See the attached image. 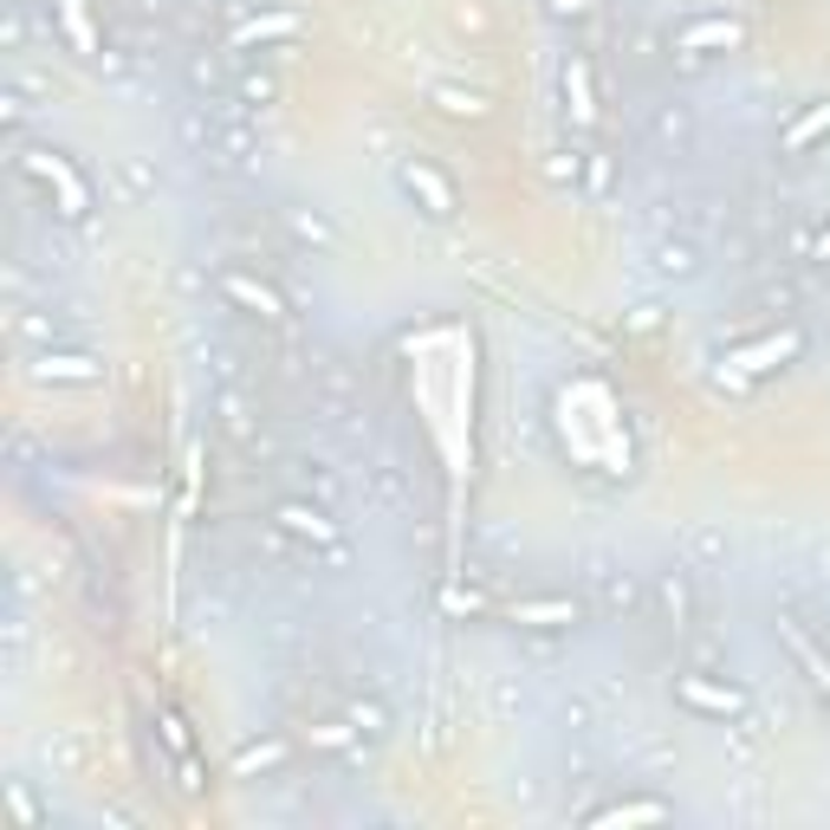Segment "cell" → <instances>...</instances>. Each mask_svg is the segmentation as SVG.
I'll use <instances>...</instances> for the list:
<instances>
[{
	"mask_svg": "<svg viewBox=\"0 0 830 830\" xmlns=\"http://www.w3.org/2000/svg\"><path fill=\"white\" fill-rule=\"evenodd\" d=\"M59 7H66V27L78 33V46H91V33H85V7H78V0H59Z\"/></svg>",
	"mask_w": 830,
	"mask_h": 830,
	"instance_id": "ac0fdd59",
	"label": "cell"
},
{
	"mask_svg": "<svg viewBox=\"0 0 830 830\" xmlns=\"http://www.w3.org/2000/svg\"><path fill=\"white\" fill-rule=\"evenodd\" d=\"M350 727L357 733H383V708H350Z\"/></svg>",
	"mask_w": 830,
	"mask_h": 830,
	"instance_id": "e0dca14e",
	"label": "cell"
},
{
	"mask_svg": "<svg viewBox=\"0 0 830 830\" xmlns=\"http://www.w3.org/2000/svg\"><path fill=\"white\" fill-rule=\"evenodd\" d=\"M655 818H669V804H610V811H597V824H655Z\"/></svg>",
	"mask_w": 830,
	"mask_h": 830,
	"instance_id": "4fadbf2b",
	"label": "cell"
},
{
	"mask_svg": "<svg viewBox=\"0 0 830 830\" xmlns=\"http://www.w3.org/2000/svg\"><path fill=\"white\" fill-rule=\"evenodd\" d=\"M675 694L694 708V714H714V720H740V714H747V694H740V688H720V681H708V675H681Z\"/></svg>",
	"mask_w": 830,
	"mask_h": 830,
	"instance_id": "6da1fadb",
	"label": "cell"
},
{
	"mask_svg": "<svg viewBox=\"0 0 830 830\" xmlns=\"http://www.w3.org/2000/svg\"><path fill=\"white\" fill-rule=\"evenodd\" d=\"M804 254H811V260H830V221L818 227V234H811V240H804Z\"/></svg>",
	"mask_w": 830,
	"mask_h": 830,
	"instance_id": "ffe728a7",
	"label": "cell"
},
{
	"mask_svg": "<svg viewBox=\"0 0 830 830\" xmlns=\"http://www.w3.org/2000/svg\"><path fill=\"white\" fill-rule=\"evenodd\" d=\"M655 266H662L669 279H694V273H701V260H694L688 240H662V247H655Z\"/></svg>",
	"mask_w": 830,
	"mask_h": 830,
	"instance_id": "9c48e42d",
	"label": "cell"
},
{
	"mask_svg": "<svg viewBox=\"0 0 830 830\" xmlns=\"http://www.w3.org/2000/svg\"><path fill=\"white\" fill-rule=\"evenodd\" d=\"M39 377H59V383H98V364H91V357H39Z\"/></svg>",
	"mask_w": 830,
	"mask_h": 830,
	"instance_id": "8fae6325",
	"label": "cell"
},
{
	"mask_svg": "<svg viewBox=\"0 0 830 830\" xmlns=\"http://www.w3.org/2000/svg\"><path fill=\"white\" fill-rule=\"evenodd\" d=\"M824 130H830V105H818V111H804L792 130H785V150H792V156H798V150H811V144H818Z\"/></svg>",
	"mask_w": 830,
	"mask_h": 830,
	"instance_id": "30bf717a",
	"label": "cell"
},
{
	"mask_svg": "<svg viewBox=\"0 0 830 830\" xmlns=\"http://www.w3.org/2000/svg\"><path fill=\"white\" fill-rule=\"evenodd\" d=\"M506 616L526 623V630H571V623H577V604H571V597H526V604H513Z\"/></svg>",
	"mask_w": 830,
	"mask_h": 830,
	"instance_id": "52a82bcc",
	"label": "cell"
},
{
	"mask_svg": "<svg viewBox=\"0 0 830 830\" xmlns=\"http://www.w3.org/2000/svg\"><path fill=\"white\" fill-rule=\"evenodd\" d=\"M273 520H279L286 532H299V538H312V545H338V526H332L325 506H312V500H286Z\"/></svg>",
	"mask_w": 830,
	"mask_h": 830,
	"instance_id": "8992f818",
	"label": "cell"
},
{
	"mask_svg": "<svg viewBox=\"0 0 830 830\" xmlns=\"http://www.w3.org/2000/svg\"><path fill=\"white\" fill-rule=\"evenodd\" d=\"M435 105H442L448 117H481V111H487V105H481L474 91H435Z\"/></svg>",
	"mask_w": 830,
	"mask_h": 830,
	"instance_id": "5bb4252c",
	"label": "cell"
},
{
	"mask_svg": "<svg viewBox=\"0 0 830 830\" xmlns=\"http://www.w3.org/2000/svg\"><path fill=\"white\" fill-rule=\"evenodd\" d=\"M798 350H804L798 332H772V338H759V344H740V350H733V370H740V377H765V370L792 364Z\"/></svg>",
	"mask_w": 830,
	"mask_h": 830,
	"instance_id": "7a4b0ae2",
	"label": "cell"
},
{
	"mask_svg": "<svg viewBox=\"0 0 830 830\" xmlns=\"http://www.w3.org/2000/svg\"><path fill=\"white\" fill-rule=\"evenodd\" d=\"M221 286H227V299H234V305H247V312H260V318H286V299H279L273 286H260V279H247V273H227Z\"/></svg>",
	"mask_w": 830,
	"mask_h": 830,
	"instance_id": "ba28073f",
	"label": "cell"
},
{
	"mask_svg": "<svg viewBox=\"0 0 830 830\" xmlns=\"http://www.w3.org/2000/svg\"><path fill=\"white\" fill-rule=\"evenodd\" d=\"M403 189L422 201V215H435V221H448L454 215V189H448V176H435L428 162H403Z\"/></svg>",
	"mask_w": 830,
	"mask_h": 830,
	"instance_id": "3957f363",
	"label": "cell"
},
{
	"mask_svg": "<svg viewBox=\"0 0 830 830\" xmlns=\"http://www.w3.org/2000/svg\"><path fill=\"white\" fill-rule=\"evenodd\" d=\"M273 759H279V747H247V753H240V772H254V765H273Z\"/></svg>",
	"mask_w": 830,
	"mask_h": 830,
	"instance_id": "d6986e66",
	"label": "cell"
},
{
	"mask_svg": "<svg viewBox=\"0 0 830 830\" xmlns=\"http://www.w3.org/2000/svg\"><path fill=\"white\" fill-rule=\"evenodd\" d=\"M293 227H299L305 240H318V247H332V227L318 221V215H293Z\"/></svg>",
	"mask_w": 830,
	"mask_h": 830,
	"instance_id": "2e32d148",
	"label": "cell"
},
{
	"mask_svg": "<svg viewBox=\"0 0 830 830\" xmlns=\"http://www.w3.org/2000/svg\"><path fill=\"white\" fill-rule=\"evenodd\" d=\"M162 733H169V747H176V753H189V733H182V720H176V714L162 720Z\"/></svg>",
	"mask_w": 830,
	"mask_h": 830,
	"instance_id": "44dd1931",
	"label": "cell"
},
{
	"mask_svg": "<svg viewBox=\"0 0 830 830\" xmlns=\"http://www.w3.org/2000/svg\"><path fill=\"white\" fill-rule=\"evenodd\" d=\"M708 46H740V20H727V13H708V20H688L675 33V52H708Z\"/></svg>",
	"mask_w": 830,
	"mask_h": 830,
	"instance_id": "5b68a950",
	"label": "cell"
},
{
	"mask_svg": "<svg viewBox=\"0 0 830 830\" xmlns=\"http://www.w3.org/2000/svg\"><path fill=\"white\" fill-rule=\"evenodd\" d=\"M20 169H33L39 182H52V189H59V201H66V215H85V201H91V195H85V182H78L59 156L33 150V156H20Z\"/></svg>",
	"mask_w": 830,
	"mask_h": 830,
	"instance_id": "277c9868",
	"label": "cell"
},
{
	"mask_svg": "<svg viewBox=\"0 0 830 830\" xmlns=\"http://www.w3.org/2000/svg\"><path fill=\"white\" fill-rule=\"evenodd\" d=\"M565 85H571V105H577V117L591 123V85H584V66H565Z\"/></svg>",
	"mask_w": 830,
	"mask_h": 830,
	"instance_id": "9a60e30c",
	"label": "cell"
},
{
	"mask_svg": "<svg viewBox=\"0 0 830 830\" xmlns=\"http://www.w3.org/2000/svg\"><path fill=\"white\" fill-rule=\"evenodd\" d=\"M286 33H299V20H293V13H273V20H247V27L234 33V46H260V39H286Z\"/></svg>",
	"mask_w": 830,
	"mask_h": 830,
	"instance_id": "7c38bea8",
	"label": "cell"
}]
</instances>
